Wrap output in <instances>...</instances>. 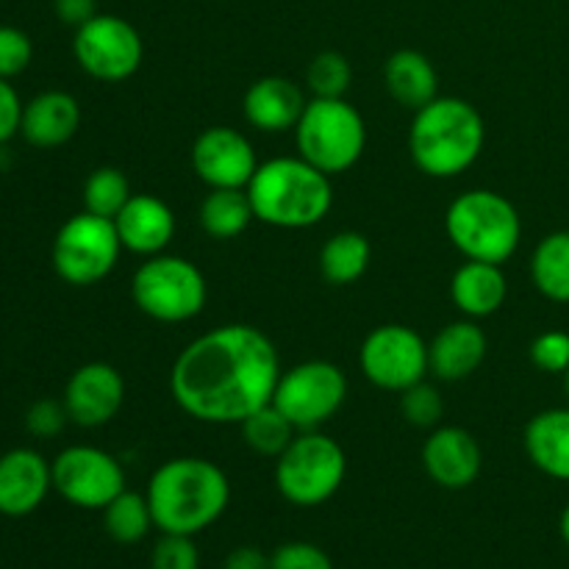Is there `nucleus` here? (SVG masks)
<instances>
[{"label":"nucleus","instance_id":"7ed1b4c3","mask_svg":"<svg viewBox=\"0 0 569 569\" xmlns=\"http://www.w3.org/2000/svg\"><path fill=\"white\" fill-rule=\"evenodd\" d=\"M487 144V122L465 98L439 94L415 111L409 153L417 170L431 178H456L470 170Z\"/></svg>","mask_w":569,"mask_h":569},{"label":"nucleus","instance_id":"412c9836","mask_svg":"<svg viewBox=\"0 0 569 569\" xmlns=\"http://www.w3.org/2000/svg\"><path fill=\"white\" fill-rule=\"evenodd\" d=\"M81 128V106L70 92L48 89L22 106L20 133L39 150H53L70 142Z\"/></svg>","mask_w":569,"mask_h":569},{"label":"nucleus","instance_id":"ea45409f","mask_svg":"<svg viewBox=\"0 0 569 569\" xmlns=\"http://www.w3.org/2000/svg\"><path fill=\"white\" fill-rule=\"evenodd\" d=\"M226 569H270V556L253 545H242L226 556Z\"/></svg>","mask_w":569,"mask_h":569},{"label":"nucleus","instance_id":"4468645a","mask_svg":"<svg viewBox=\"0 0 569 569\" xmlns=\"http://www.w3.org/2000/svg\"><path fill=\"white\" fill-rule=\"evenodd\" d=\"M192 170L209 189H248L259 170V159L242 131L231 126H211L194 139Z\"/></svg>","mask_w":569,"mask_h":569},{"label":"nucleus","instance_id":"aec40b11","mask_svg":"<svg viewBox=\"0 0 569 569\" xmlns=\"http://www.w3.org/2000/svg\"><path fill=\"white\" fill-rule=\"evenodd\" d=\"M489 339L476 320H456L428 342V370L439 381H465L483 365Z\"/></svg>","mask_w":569,"mask_h":569},{"label":"nucleus","instance_id":"79ce46f5","mask_svg":"<svg viewBox=\"0 0 569 569\" xmlns=\"http://www.w3.org/2000/svg\"><path fill=\"white\" fill-rule=\"evenodd\" d=\"M565 395H567V403H569V370L565 372Z\"/></svg>","mask_w":569,"mask_h":569},{"label":"nucleus","instance_id":"2eb2a0df","mask_svg":"<svg viewBox=\"0 0 569 569\" xmlns=\"http://www.w3.org/2000/svg\"><path fill=\"white\" fill-rule=\"evenodd\" d=\"M126 400V381L120 370L106 361H89L70 376L64 387V409L70 422L81 428H100L114 420Z\"/></svg>","mask_w":569,"mask_h":569},{"label":"nucleus","instance_id":"0eeeda50","mask_svg":"<svg viewBox=\"0 0 569 569\" xmlns=\"http://www.w3.org/2000/svg\"><path fill=\"white\" fill-rule=\"evenodd\" d=\"M348 456L342 445L322 431H298L276 459V489L287 503L315 509L342 489Z\"/></svg>","mask_w":569,"mask_h":569},{"label":"nucleus","instance_id":"58836bf2","mask_svg":"<svg viewBox=\"0 0 569 569\" xmlns=\"http://www.w3.org/2000/svg\"><path fill=\"white\" fill-rule=\"evenodd\" d=\"M53 11L64 26L81 28L83 22L98 14V6L94 0H53Z\"/></svg>","mask_w":569,"mask_h":569},{"label":"nucleus","instance_id":"c756f323","mask_svg":"<svg viewBox=\"0 0 569 569\" xmlns=\"http://www.w3.org/2000/svg\"><path fill=\"white\" fill-rule=\"evenodd\" d=\"M131 198V181L117 167H98L83 183V211L106 220H114Z\"/></svg>","mask_w":569,"mask_h":569},{"label":"nucleus","instance_id":"b1692460","mask_svg":"<svg viewBox=\"0 0 569 569\" xmlns=\"http://www.w3.org/2000/svg\"><path fill=\"white\" fill-rule=\"evenodd\" d=\"M383 83L392 100L411 111H420L422 106L439 98V76L431 59L420 50H395L383 64Z\"/></svg>","mask_w":569,"mask_h":569},{"label":"nucleus","instance_id":"473e14b6","mask_svg":"<svg viewBox=\"0 0 569 569\" xmlns=\"http://www.w3.org/2000/svg\"><path fill=\"white\" fill-rule=\"evenodd\" d=\"M150 569H200L198 545L183 533H161L150 553Z\"/></svg>","mask_w":569,"mask_h":569},{"label":"nucleus","instance_id":"20e7f679","mask_svg":"<svg viewBox=\"0 0 569 569\" xmlns=\"http://www.w3.org/2000/svg\"><path fill=\"white\" fill-rule=\"evenodd\" d=\"M248 194L256 220L287 231L320 226L333 206L331 176L300 156H278L259 164Z\"/></svg>","mask_w":569,"mask_h":569},{"label":"nucleus","instance_id":"e433bc0d","mask_svg":"<svg viewBox=\"0 0 569 569\" xmlns=\"http://www.w3.org/2000/svg\"><path fill=\"white\" fill-rule=\"evenodd\" d=\"M70 422V415L64 409V400H37L31 409L26 411V428L28 433H33L37 439H50L59 437L64 431V426Z\"/></svg>","mask_w":569,"mask_h":569},{"label":"nucleus","instance_id":"a878e982","mask_svg":"<svg viewBox=\"0 0 569 569\" xmlns=\"http://www.w3.org/2000/svg\"><path fill=\"white\" fill-rule=\"evenodd\" d=\"M372 259V244L359 231H339L322 244L320 272L333 287H350L367 272Z\"/></svg>","mask_w":569,"mask_h":569},{"label":"nucleus","instance_id":"ddd939ff","mask_svg":"<svg viewBox=\"0 0 569 569\" xmlns=\"http://www.w3.org/2000/svg\"><path fill=\"white\" fill-rule=\"evenodd\" d=\"M53 492L76 509L103 511L126 492V470L106 450L92 445H72L53 459Z\"/></svg>","mask_w":569,"mask_h":569},{"label":"nucleus","instance_id":"dca6fc26","mask_svg":"<svg viewBox=\"0 0 569 569\" xmlns=\"http://www.w3.org/2000/svg\"><path fill=\"white\" fill-rule=\"evenodd\" d=\"M422 467L442 489H467L481 476V445L465 428L437 426L422 445Z\"/></svg>","mask_w":569,"mask_h":569},{"label":"nucleus","instance_id":"cd10ccee","mask_svg":"<svg viewBox=\"0 0 569 569\" xmlns=\"http://www.w3.org/2000/svg\"><path fill=\"white\" fill-rule=\"evenodd\" d=\"M103 528L117 545H139L156 528L153 511H150L148 495L126 492L117 495L103 509Z\"/></svg>","mask_w":569,"mask_h":569},{"label":"nucleus","instance_id":"7c9ffc66","mask_svg":"<svg viewBox=\"0 0 569 569\" xmlns=\"http://www.w3.org/2000/svg\"><path fill=\"white\" fill-rule=\"evenodd\" d=\"M353 83V67L339 50H322L306 70V87L311 98H345Z\"/></svg>","mask_w":569,"mask_h":569},{"label":"nucleus","instance_id":"f8f14e48","mask_svg":"<svg viewBox=\"0 0 569 569\" xmlns=\"http://www.w3.org/2000/svg\"><path fill=\"white\" fill-rule=\"evenodd\" d=\"M359 365L367 381L387 392H403L426 381L428 342L409 326L389 322L367 333L359 350Z\"/></svg>","mask_w":569,"mask_h":569},{"label":"nucleus","instance_id":"9d476101","mask_svg":"<svg viewBox=\"0 0 569 569\" xmlns=\"http://www.w3.org/2000/svg\"><path fill=\"white\" fill-rule=\"evenodd\" d=\"M348 398V376L331 361L311 359L289 367L278 378L272 406L298 431H320Z\"/></svg>","mask_w":569,"mask_h":569},{"label":"nucleus","instance_id":"6ab92c4d","mask_svg":"<svg viewBox=\"0 0 569 569\" xmlns=\"http://www.w3.org/2000/svg\"><path fill=\"white\" fill-rule=\"evenodd\" d=\"M122 250L137 256H159L176 239V214L156 194H133L126 209L114 217Z\"/></svg>","mask_w":569,"mask_h":569},{"label":"nucleus","instance_id":"f257e3e1","mask_svg":"<svg viewBox=\"0 0 569 569\" xmlns=\"http://www.w3.org/2000/svg\"><path fill=\"white\" fill-rule=\"evenodd\" d=\"M281 359L256 326L231 322L200 333L178 353L170 395L183 415L209 426H239L272 403Z\"/></svg>","mask_w":569,"mask_h":569},{"label":"nucleus","instance_id":"f704fd0d","mask_svg":"<svg viewBox=\"0 0 569 569\" xmlns=\"http://www.w3.org/2000/svg\"><path fill=\"white\" fill-rule=\"evenodd\" d=\"M531 361L542 372L550 376H565L569 370V333L567 331H545L531 342Z\"/></svg>","mask_w":569,"mask_h":569},{"label":"nucleus","instance_id":"9b49d317","mask_svg":"<svg viewBox=\"0 0 569 569\" xmlns=\"http://www.w3.org/2000/svg\"><path fill=\"white\" fill-rule=\"evenodd\" d=\"M72 56L94 81H128L142 67L144 44L137 28L117 14H94L76 28Z\"/></svg>","mask_w":569,"mask_h":569},{"label":"nucleus","instance_id":"c85d7f7f","mask_svg":"<svg viewBox=\"0 0 569 569\" xmlns=\"http://www.w3.org/2000/svg\"><path fill=\"white\" fill-rule=\"evenodd\" d=\"M239 428H242V437L250 450H256L259 456H272V459H278L289 448V442L298 437V428L272 403L253 411L248 420L239 422Z\"/></svg>","mask_w":569,"mask_h":569},{"label":"nucleus","instance_id":"393cba45","mask_svg":"<svg viewBox=\"0 0 569 569\" xmlns=\"http://www.w3.org/2000/svg\"><path fill=\"white\" fill-rule=\"evenodd\" d=\"M198 217L211 239H237L256 220V211L248 189H209Z\"/></svg>","mask_w":569,"mask_h":569},{"label":"nucleus","instance_id":"2f4dec72","mask_svg":"<svg viewBox=\"0 0 569 569\" xmlns=\"http://www.w3.org/2000/svg\"><path fill=\"white\" fill-rule=\"evenodd\" d=\"M400 411H403L409 426L431 428L433 431L445 415V400L433 383L420 381L400 392Z\"/></svg>","mask_w":569,"mask_h":569},{"label":"nucleus","instance_id":"4be33fe9","mask_svg":"<svg viewBox=\"0 0 569 569\" xmlns=\"http://www.w3.org/2000/svg\"><path fill=\"white\" fill-rule=\"evenodd\" d=\"M509 298V281L503 264L467 259L450 281V300L467 320H483L503 309Z\"/></svg>","mask_w":569,"mask_h":569},{"label":"nucleus","instance_id":"a211bd4d","mask_svg":"<svg viewBox=\"0 0 569 569\" xmlns=\"http://www.w3.org/2000/svg\"><path fill=\"white\" fill-rule=\"evenodd\" d=\"M306 94L292 78L264 76L253 81L244 92L242 111L244 120L264 133L295 131L306 109Z\"/></svg>","mask_w":569,"mask_h":569},{"label":"nucleus","instance_id":"423d86ee","mask_svg":"<svg viewBox=\"0 0 569 569\" xmlns=\"http://www.w3.org/2000/svg\"><path fill=\"white\" fill-rule=\"evenodd\" d=\"M295 144L300 159L326 176L348 172L365 156V117L345 98H311L295 126Z\"/></svg>","mask_w":569,"mask_h":569},{"label":"nucleus","instance_id":"5701e85b","mask_svg":"<svg viewBox=\"0 0 569 569\" xmlns=\"http://www.w3.org/2000/svg\"><path fill=\"white\" fill-rule=\"evenodd\" d=\"M522 442L528 459L539 472L556 481H569V406L531 417Z\"/></svg>","mask_w":569,"mask_h":569},{"label":"nucleus","instance_id":"f3484780","mask_svg":"<svg viewBox=\"0 0 569 569\" xmlns=\"http://www.w3.org/2000/svg\"><path fill=\"white\" fill-rule=\"evenodd\" d=\"M53 489V467L39 450L14 448L0 456V515L28 517Z\"/></svg>","mask_w":569,"mask_h":569},{"label":"nucleus","instance_id":"4c0bfd02","mask_svg":"<svg viewBox=\"0 0 569 569\" xmlns=\"http://www.w3.org/2000/svg\"><path fill=\"white\" fill-rule=\"evenodd\" d=\"M22 106L26 103L20 100L17 89L11 87V81L0 78V148L20 133Z\"/></svg>","mask_w":569,"mask_h":569},{"label":"nucleus","instance_id":"1a4fd4ad","mask_svg":"<svg viewBox=\"0 0 569 569\" xmlns=\"http://www.w3.org/2000/svg\"><path fill=\"white\" fill-rule=\"evenodd\" d=\"M122 242L114 220L72 214L53 239V270L70 287H94L114 272Z\"/></svg>","mask_w":569,"mask_h":569},{"label":"nucleus","instance_id":"f03ea898","mask_svg":"<svg viewBox=\"0 0 569 569\" xmlns=\"http://www.w3.org/2000/svg\"><path fill=\"white\" fill-rule=\"evenodd\" d=\"M144 495L161 533L198 537L226 515L231 503V481L214 461L178 456L150 476Z\"/></svg>","mask_w":569,"mask_h":569},{"label":"nucleus","instance_id":"c9c22d12","mask_svg":"<svg viewBox=\"0 0 569 569\" xmlns=\"http://www.w3.org/2000/svg\"><path fill=\"white\" fill-rule=\"evenodd\" d=\"M270 569H333V561L317 545L287 542L270 556Z\"/></svg>","mask_w":569,"mask_h":569},{"label":"nucleus","instance_id":"bb28decb","mask_svg":"<svg viewBox=\"0 0 569 569\" xmlns=\"http://www.w3.org/2000/svg\"><path fill=\"white\" fill-rule=\"evenodd\" d=\"M531 278L539 295L569 303V231L548 233L531 256Z\"/></svg>","mask_w":569,"mask_h":569},{"label":"nucleus","instance_id":"6e6552de","mask_svg":"<svg viewBox=\"0 0 569 569\" xmlns=\"http://www.w3.org/2000/svg\"><path fill=\"white\" fill-rule=\"evenodd\" d=\"M131 298L142 315L159 322H189L206 309L209 287L203 272L183 256H148L137 267Z\"/></svg>","mask_w":569,"mask_h":569},{"label":"nucleus","instance_id":"39448f33","mask_svg":"<svg viewBox=\"0 0 569 569\" xmlns=\"http://www.w3.org/2000/svg\"><path fill=\"white\" fill-rule=\"evenodd\" d=\"M445 231L465 259L506 264L520 248L522 220L506 194L470 189L448 206Z\"/></svg>","mask_w":569,"mask_h":569},{"label":"nucleus","instance_id":"a19ab883","mask_svg":"<svg viewBox=\"0 0 569 569\" xmlns=\"http://www.w3.org/2000/svg\"><path fill=\"white\" fill-rule=\"evenodd\" d=\"M559 528H561V539H565V545L569 548V503H567V509L561 511V522H559Z\"/></svg>","mask_w":569,"mask_h":569},{"label":"nucleus","instance_id":"72a5a7b5","mask_svg":"<svg viewBox=\"0 0 569 569\" xmlns=\"http://www.w3.org/2000/svg\"><path fill=\"white\" fill-rule=\"evenodd\" d=\"M33 59V44L22 28L0 26V78L11 81L28 70Z\"/></svg>","mask_w":569,"mask_h":569}]
</instances>
